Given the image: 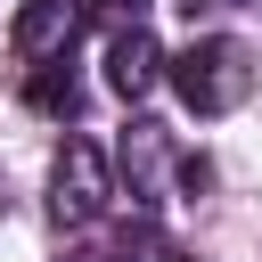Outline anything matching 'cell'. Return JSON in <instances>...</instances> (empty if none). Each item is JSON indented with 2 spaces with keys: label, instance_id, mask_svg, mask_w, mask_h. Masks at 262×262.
I'll return each mask as SVG.
<instances>
[{
  "label": "cell",
  "instance_id": "4",
  "mask_svg": "<svg viewBox=\"0 0 262 262\" xmlns=\"http://www.w3.org/2000/svg\"><path fill=\"white\" fill-rule=\"evenodd\" d=\"M74 33H82V8L74 0H25L16 8V49L25 57H66Z\"/></svg>",
  "mask_w": 262,
  "mask_h": 262
},
{
  "label": "cell",
  "instance_id": "5",
  "mask_svg": "<svg viewBox=\"0 0 262 262\" xmlns=\"http://www.w3.org/2000/svg\"><path fill=\"white\" fill-rule=\"evenodd\" d=\"M25 98H33L41 115H74V66H66V57H49V66L25 82Z\"/></svg>",
  "mask_w": 262,
  "mask_h": 262
},
{
  "label": "cell",
  "instance_id": "2",
  "mask_svg": "<svg viewBox=\"0 0 262 262\" xmlns=\"http://www.w3.org/2000/svg\"><path fill=\"white\" fill-rule=\"evenodd\" d=\"M106 196H115L106 156H98L90 139H66V147H57V164H49V205H57V221H98V213H106Z\"/></svg>",
  "mask_w": 262,
  "mask_h": 262
},
{
  "label": "cell",
  "instance_id": "3",
  "mask_svg": "<svg viewBox=\"0 0 262 262\" xmlns=\"http://www.w3.org/2000/svg\"><path fill=\"white\" fill-rule=\"evenodd\" d=\"M106 82H115V98H147L164 82V49L147 41V25H123L106 41Z\"/></svg>",
  "mask_w": 262,
  "mask_h": 262
},
{
  "label": "cell",
  "instance_id": "7",
  "mask_svg": "<svg viewBox=\"0 0 262 262\" xmlns=\"http://www.w3.org/2000/svg\"><path fill=\"white\" fill-rule=\"evenodd\" d=\"M139 8H147V0H106V16H115V25H123V16L139 25Z\"/></svg>",
  "mask_w": 262,
  "mask_h": 262
},
{
  "label": "cell",
  "instance_id": "1",
  "mask_svg": "<svg viewBox=\"0 0 262 262\" xmlns=\"http://www.w3.org/2000/svg\"><path fill=\"white\" fill-rule=\"evenodd\" d=\"M172 82H180L188 115H229V106L254 90V66H246L237 41H188V49L172 57Z\"/></svg>",
  "mask_w": 262,
  "mask_h": 262
},
{
  "label": "cell",
  "instance_id": "6",
  "mask_svg": "<svg viewBox=\"0 0 262 262\" xmlns=\"http://www.w3.org/2000/svg\"><path fill=\"white\" fill-rule=\"evenodd\" d=\"M115 262H156V237H147V229H139V237H123V254H115Z\"/></svg>",
  "mask_w": 262,
  "mask_h": 262
},
{
  "label": "cell",
  "instance_id": "8",
  "mask_svg": "<svg viewBox=\"0 0 262 262\" xmlns=\"http://www.w3.org/2000/svg\"><path fill=\"white\" fill-rule=\"evenodd\" d=\"M237 8H262V0H237Z\"/></svg>",
  "mask_w": 262,
  "mask_h": 262
}]
</instances>
